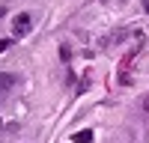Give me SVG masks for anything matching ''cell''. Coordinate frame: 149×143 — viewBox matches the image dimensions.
Here are the masks:
<instances>
[{
    "instance_id": "obj_8",
    "label": "cell",
    "mask_w": 149,
    "mask_h": 143,
    "mask_svg": "<svg viewBox=\"0 0 149 143\" xmlns=\"http://www.w3.org/2000/svg\"><path fill=\"white\" fill-rule=\"evenodd\" d=\"M0 131H3V119H0Z\"/></svg>"
},
{
    "instance_id": "obj_6",
    "label": "cell",
    "mask_w": 149,
    "mask_h": 143,
    "mask_svg": "<svg viewBox=\"0 0 149 143\" xmlns=\"http://www.w3.org/2000/svg\"><path fill=\"white\" fill-rule=\"evenodd\" d=\"M143 12H146V15H149V0H143Z\"/></svg>"
},
{
    "instance_id": "obj_7",
    "label": "cell",
    "mask_w": 149,
    "mask_h": 143,
    "mask_svg": "<svg viewBox=\"0 0 149 143\" xmlns=\"http://www.w3.org/2000/svg\"><path fill=\"white\" fill-rule=\"evenodd\" d=\"M3 15H6V9H3V6H0V18H3Z\"/></svg>"
},
{
    "instance_id": "obj_3",
    "label": "cell",
    "mask_w": 149,
    "mask_h": 143,
    "mask_svg": "<svg viewBox=\"0 0 149 143\" xmlns=\"http://www.w3.org/2000/svg\"><path fill=\"white\" fill-rule=\"evenodd\" d=\"M15 87V75H0V92H6Z\"/></svg>"
},
{
    "instance_id": "obj_4",
    "label": "cell",
    "mask_w": 149,
    "mask_h": 143,
    "mask_svg": "<svg viewBox=\"0 0 149 143\" xmlns=\"http://www.w3.org/2000/svg\"><path fill=\"white\" fill-rule=\"evenodd\" d=\"M9 45H12L9 39H0V54H3V51H6V48H9Z\"/></svg>"
},
{
    "instance_id": "obj_2",
    "label": "cell",
    "mask_w": 149,
    "mask_h": 143,
    "mask_svg": "<svg viewBox=\"0 0 149 143\" xmlns=\"http://www.w3.org/2000/svg\"><path fill=\"white\" fill-rule=\"evenodd\" d=\"M72 140H74V143H93V131H90V128L74 131V134H72Z\"/></svg>"
},
{
    "instance_id": "obj_5",
    "label": "cell",
    "mask_w": 149,
    "mask_h": 143,
    "mask_svg": "<svg viewBox=\"0 0 149 143\" xmlns=\"http://www.w3.org/2000/svg\"><path fill=\"white\" fill-rule=\"evenodd\" d=\"M143 110H146V116H149V95H143Z\"/></svg>"
},
{
    "instance_id": "obj_1",
    "label": "cell",
    "mask_w": 149,
    "mask_h": 143,
    "mask_svg": "<svg viewBox=\"0 0 149 143\" xmlns=\"http://www.w3.org/2000/svg\"><path fill=\"white\" fill-rule=\"evenodd\" d=\"M30 30H33V15L30 12H18V15L12 18V36L21 39V36H27Z\"/></svg>"
}]
</instances>
